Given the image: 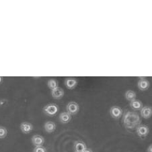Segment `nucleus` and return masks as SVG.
Wrapping results in <instances>:
<instances>
[{
	"label": "nucleus",
	"instance_id": "3",
	"mask_svg": "<svg viewBox=\"0 0 152 152\" xmlns=\"http://www.w3.org/2000/svg\"><path fill=\"white\" fill-rule=\"evenodd\" d=\"M67 112L69 113L70 115H75L77 114L80 111V106L78 103L74 101H71L67 104L66 106Z\"/></svg>",
	"mask_w": 152,
	"mask_h": 152
},
{
	"label": "nucleus",
	"instance_id": "18",
	"mask_svg": "<svg viewBox=\"0 0 152 152\" xmlns=\"http://www.w3.org/2000/svg\"><path fill=\"white\" fill-rule=\"evenodd\" d=\"M7 135V130L5 127L0 126V140L6 137Z\"/></svg>",
	"mask_w": 152,
	"mask_h": 152
},
{
	"label": "nucleus",
	"instance_id": "24",
	"mask_svg": "<svg viewBox=\"0 0 152 152\" xmlns=\"http://www.w3.org/2000/svg\"><path fill=\"white\" fill-rule=\"evenodd\" d=\"M75 152H79V151H75Z\"/></svg>",
	"mask_w": 152,
	"mask_h": 152
},
{
	"label": "nucleus",
	"instance_id": "10",
	"mask_svg": "<svg viewBox=\"0 0 152 152\" xmlns=\"http://www.w3.org/2000/svg\"><path fill=\"white\" fill-rule=\"evenodd\" d=\"M51 94L52 97L55 99H57V100H59V99H62L64 96V91L63 89L58 87L54 90L51 91Z\"/></svg>",
	"mask_w": 152,
	"mask_h": 152
},
{
	"label": "nucleus",
	"instance_id": "7",
	"mask_svg": "<svg viewBox=\"0 0 152 152\" xmlns=\"http://www.w3.org/2000/svg\"><path fill=\"white\" fill-rule=\"evenodd\" d=\"M44 138L40 135H35L31 138V142L35 147L43 146L44 143Z\"/></svg>",
	"mask_w": 152,
	"mask_h": 152
},
{
	"label": "nucleus",
	"instance_id": "23",
	"mask_svg": "<svg viewBox=\"0 0 152 152\" xmlns=\"http://www.w3.org/2000/svg\"><path fill=\"white\" fill-rule=\"evenodd\" d=\"M3 80H4V79H3V77H0V85H1V84H2V83H3Z\"/></svg>",
	"mask_w": 152,
	"mask_h": 152
},
{
	"label": "nucleus",
	"instance_id": "4",
	"mask_svg": "<svg viewBox=\"0 0 152 152\" xmlns=\"http://www.w3.org/2000/svg\"><path fill=\"white\" fill-rule=\"evenodd\" d=\"M136 133L137 135L141 138H144L148 136L149 133V129L146 125L140 124L136 128Z\"/></svg>",
	"mask_w": 152,
	"mask_h": 152
},
{
	"label": "nucleus",
	"instance_id": "8",
	"mask_svg": "<svg viewBox=\"0 0 152 152\" xmlns=\"http://www.w3.org/2000/svg\"><path fill=\"white\" fill-rule=\"evenodd\" d=\"M141 117L144 119H149L152 116V107L151 106H144L140 110Z\"/></svg>",
	"mask_w": 152,
	"mask_h": 152
},
{
	"label": "nucleus",
	"instance_id": "19",
	"mask_svg": "<svg viewBox=\"0 0 152 152\" xmlns=\"http://www.w3.org/2000/svg\"><path fill=\"white\" fill-rule=\"evenodd\" d=\"M33 152H47V151L44 146H38L34 148Z\"/></svg>",
	"mask_w": 152,
	"mask_h": 152
},
{
	"label": "nucleus",
	"instance_id": "13",
	"mask_svg": "<svg viewBox=\"0 0 152 152\" xmlns=\"http://www.w3.org/2000/svg\"><path fill=\"white\" fill-rule=\"evenodd\" d=\"M56 124L54 122L49 121H46L44 125V131L48 133H51L54 132L56 129Z\"/></svg>",
	"mask_w": 152,
	"mask_h": 152
},
{
	"label": "nucleus",
	"instance_id": "16",
	"mask_svg": "<svg viewBox=\"0 0 152 152\" xmlns=\"http://www.w3.org/2000/svg\"><path fill=\"white\" fill-rule=\"evenodd\" d=\"M47 86H48L50 90L53 91L54 89L59 87L58 81H57L56 79H54V78L49 79L48 80V82H47Z\"/></svg>",
	"mask_w": 152,
	"mask_h": 152
},
{
	"label": "nucleus",
	"instance_id": "6",
	"mask_svg": "<svg viewBox=\"0 0 152 152\" xmlns=\"http://www.w3.org/2000/svg\"><path fill=\"white\" fill-rule=\"evenodd\" d=\"M21 132L24 134H29L33 130V125L29 122H22L20 125Z\"/></svg>",
	"mask_w": 152,
	"mask_h": 152
},
{
	"label": "nucleus",
	"instance_id": "15",
	"mask_svg": "<svg viewBox=\"0 0 152 152\" xmlns=\"http://www.w3.org/2000/svg\"><path fill=\"white\" fill-rule=\"evenodd\" d=\"M130 107L135 111H139V110L142 109L143 106L142 102L141 101L138 100V99H135V100L130 102Z\"/></svg>",
	"mask_w": 152,
	"mask_h": 152
},
{
	"label": "nucleus",
	"instance_id": "17",
	"mask_svg": "<svg viewBox=\"0 0 152 152\" xmlns=\"http://www.w3.org/2000/svg\"><path fill=\"white\" fill-rule=\"evenodd\" d=\"M125 96L127 101H129L131 102V101H132L133 100H135V99H136V97H137V95H136V93L135 92V91H131V90H129L125 93Z\"/></svg>",
	"mask_w": 152,
	"mask_h": 152
},
{
	"label": "nucleus",
	"instance_id": "5",
	"mask_svg": "<svg viewBox=\"0 0 152 152\" xmlns=\"http://www.w3.org/2000/svg\"><path fill=\"white\" fill-rule=\"evenodd\" d=\"M110 115L111 116L115 119H119L122 115V110L119 106H112L110 109Z\"/></svg>",
	"mask_w": 152,
	"mask_h": 152
},
{
	"label": "nucleus",
	"instance_id": "1",
	"mask_svg": "<svg viewBox=\"0 0 152 152\" xmlns=\"http://www.w3.org/2000/svg\"><path fill=\"white\" fill-rule=\"evenodd\" d=\"M123 124L127 129H133L137 128L141 124V119L137 113L127 111L123 115Z\"/></svg>",
	"mask_w": 152,
	"mask_h": 152
},
{
	"label": "nucleus",
	"instance_id": "9",
	"mask_svg": "<svg viewBox=\"0 0 152 152\" xmlns=\"http://www.w3.org/2000/svg\"><path fill=\"white\" fill-rule=\"evenodd\" d=\"M149 85H150V83H149V80H147L146 78L144 77L140 78V80L138 81L137 83V86L138 88L140 91H147L149 87Z\"/></svg>",
	"mask_w": 152,
	"mask_h": 152
},
{
	"label": "nucleus",
	"instance_id": "2",
	"mask_svg": "<svg viewBox=\"0 0 152 152\" xmlns=\"http://www.w3.org/2000/svg\"><path fill=\"white\" fill-rule=\"evenodd\" d=\"M59 111V107L55 103H50L44 106L43 109L44 114L49 117H53L56 115Z\"/></svg>",
	"mask_w": 152,
	"mask_h": 152
},
{
	"label": "nucleus",
	"instance_id": "12",
	"mask_svg": "<svg viewBox=\"0 0 152 152\" xmlns=\"http://www.w3.org/2000/svg\"><path fill=\"white\" fill-rule=\"evenodd\" d=\"M59 121L63 124H67L72 120V115L67 112H63L59 116Z\"/></svg>",
	"mask_w": 152,
	"mask_h": 152
},
{
	"label": "nucleus",
	"instance_id": "14",
	"mask_svg": "<svg viewBox=\"0 0 152 152\" xmlns=\"http://www.w3.org/2000/svg\"><path fill=\"white\" fill-rule=\"evenodd\" d=\"M86 148H87L86 144L82 141H76L74 143L75 151L83 152Z\"/></svg>",
	"mask_w": 152,
	"mask_h": 152
},
{
	"label": "nucleus",
	"instance_id": "21",
	"mask_svg": "<svg viewBox=\"0 0 152 152\" xmlns=\"http://www.w3.org/2000/svg\"><path fill=\"white\" fill-rule=\"evenodd\" d=\"M147 152H152V144H151L147 149Z\"/></svg>",
	"mask_w": 152,
	"mask_h": 152
},
{
	"label": "nucleus",
	"instance_id": "20",
	"mask_svg": "<svg viewBox=\"0 0 152 152\" xmlns=\"http://www.w3.org/2000/svg\"><path fill=\"white\" fill-rule=\"evenodd\" d=\"M7 102L6 99H0V107H1L3 104H4Z\"/></svg>",
	"mask_w": 152,
	"mask_h": 152
},
{
	"label": "nucleus",
	"instance_id": "11",
	"mask_svg": "<svg viewBox=\"0 0 152 152\" xmlns=\"http://www.w3.org/2000/svg\"><path fill=\"white\" fill-rule=\"evenodd\" d=\"M65 85L67 88L73 90L77 85V80L74 78H67L65 80Z\"/></svg>",
	"mask_w": 152,
	"mask_h": 152
},
{
	"label": "nucleus",
	"instance_id": "22",
	"mask_svg": "<svg viewBox=\"0 0 152 152\" xmlns=\"http://www.w3.org/2000/svg\"><path fill=\"white\" fill-rule=\"evenodd\" d=\"M83 152H93L92 150H91V149L90 148H86L84 151H83Z\"/></svg>",
	"mask_w": 152,
	"mask_h": 152
}]
</instances>
